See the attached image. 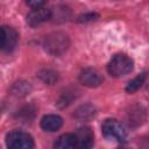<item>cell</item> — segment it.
Here are the masks:
<instances>
[{
	"label": "cell",
	"mask_w": 149,
	"mask_h": 149,
	"mask_svg": "<svg viewBox=\"0 0 149 149\" xmlns=\"http://www.w3.org/2000/svg\"><path fill=\"white\" fill-rule=\"evenodd\" d=\"M52 17V12L48 8H34L28 15H27V23L30 27H36L45 21H49Z\"/></svg>",
	"instance_id": "7"
},
{
	"label": "cell",
	"mask_w": 149,
	"mask_h": 149,
	"mask_svg": "<svg viewBox=\"0 0 149 149\" xmlns=\"http://www.w3.org/2000/svg\"><path fill=\"white\" fill-rule=\"evenodd\" d=\"M94 115H95V108L90 104L81 105L80 107H78L76 109V112L73 114V116L78 120H90Z\"/></svg>",
	"instance_id": "11"
},
{
	"label": "cell",
	"mask_w": 149,
	"mask_h": 149,
	"mask_svg": "<svg viewBox=\"0 0 149 149\" xmlns=\"http://www.w3.org/2000/svg\"><path fill=\"white\" fill-rule=\"evenodd\" d=\"M29 91H30L29 83H26V81L15 83L12 87V93L16 97H24L27 95V93H29Z\"/></svg>",
	"instance_id": "13"
},
{
	"label": "cell",
	"mask_w": 149,
	"mask_h": 149,
	"mask_svg": "<svg viewBox=\"0 0 149 149\" xmlns=\"http://www.w3.org/2000/svg\"><path fill=\"white\" fill-rule=\"evenodd\" d=\"M38 77H40L44 83H47V84H49V85H52V84L57 80L58 74H57V72H55V71H52V70L44 69V70H41V71L38 72Z\"/></svg>",
	"instance_id": "14"
},
{
	"label": "cell",
	"mask_w": 149,
	"mask_h": 149,
	"mask_svg": "<svg viewBox=\"0 0 149 149\" xmlns=\"http://www.w3.org/2000/svg\"><path fill=\"white\" fill-rule=\"evenodd\" d=\"M146 79H147V72L140 73V74L136 76L134 79H132V80L128 81V84H127V86H126V92H128V93H134L135 91H137V90L144 84Z\"/></svg>",
	"instance_id": "12"
},
{
	"label": "cell",
	"mask_w": 149,
	"mask_h": 149,
	"mask_svg": "<svg viewBox=\"0 0 149 149\" xmlns=\"http://www.w3.org/2000/svg\"><path fill=\"white\" fill-rule=\"evenodd\" d=\"M70 45L69 37L61 31H55L45 36L43 41V47L44 50L52 55V56H61L63 55Z\"/></svg>",
	"instance_id": "1"
},
{
	"label": "cell",
	"mask_w": 149,
	"mask_h": 149,
	"mask_svg": "<svg viewBox=\"0 0 149 149\" xmlns=\"http://www.w3.org/2000/svg\"><path fill=\"white\" fill-rule=\"evenodd\" d=\"M19 40L17 31L9 27V26H2L1 27V50L5 52H10L16 47Z\"/></svg>",
	"instance_id": "5"
},
{
	"label": "cell",
	"mask_w": 149,
	"mask_h": 149,
	"mask_svg": "<svg viewBox=\"0 0 149 149\" xmlns=\"http://www.w3.org/2000/svg\"><path fill=\"white\" fill-rule=\"evenodd\" d=\"M6 144L12 149H31L34 148L33 137L23 130H12L6 135Z\"/></svg>",
	"instance_id": "4"
},
{
	"label": "cell",
	"mask_w": 149,
	"mask_h": 149,
	"mask_svg": "<svg viewBox=\"0 0 149 149\" xmlns=\"http://www.w3.org/2000/svg\"><path fill=\"white\" fill-rule=\"evenodd\" d=\"M101 132L102 135L106 139L114 140L118 142H125L127 137L126 128L121 122H119L115 119H107L101 125Z\"/></svg>",
	"instance_id": "3"
},
{
	"label": "cell",
	"mask_w": 149,
	"mask_h": 149,
	"mask_svg": "<svg viewBox=\"0 0 149 149\" xmlns=\"http://www.w3.org/2000/svg\"><path fill=\"white\" fill-rule=\"evenodd\" d=\"M79 81L87 87H98L102 83V77L95 69L86 68L79 73Z\"/></svg>",
	"instance_id": "6"
},
{
	"label": "cell",
	"mask_w": 149,
	"mask_h": 149,
	"mask_svg": "<svg viewBox=\"0 0 149 149\" xmlns=\"http://www.w3.org/2000/svg\"><path fill=\"white\" fill-rule=\"evenodd\" d=\"M134 68L133 59L125 54L114 55L107 64V71L112 77L120 78L128 74Z\"/></svg>",
	"instance_id": "2"
},
{
	"label": "cell",
	"mask_w": 149,
	"mask_h": 149,
	"mask_svg": "<svg viewBox=\"0 0 149 149\" xmlns=\"http://www.w3.org/2000/svg\"><path fill=\"white\" fill-rule=\"evenodd\" d=\"M76 141H77V148L81 149H88L94 143V134L93 130L90 127H80L74 133Z\"/></svg>",
	"instance_id": "8"
},
{
	"label": "cell",
	"mask_w": 149,
	"mask_h": 149,
	"mask_svg": "<svg viewBox=\"0 0 149 149\" xmlns=\"http://www.w3.org/2000/svg\"><path fill=\"white\" fill-rule=\"evenodd\" d=\"M45 2H47V0H26V3L31 8H40Z\"/></svg>",
	"instance_id": "16"
},
{
	"label": "cell",
	"mask_w": 149,
	"mask_h": 149,
	"mask_svg": "<svg viewBox=\"0 0 149 149\" xmlns=\"http://www.w3.org/2000/svg\"><path fill=\"white\" fill-rule=\"evenodd\" d=\"M54 147L57 149H72L77 148V141L74 134H63L54 142Z\"/></svg>",
	"instance_id": "10"
},
{
	"label": "cell",
	"mask_w": 149,
	"mask_h": 149,
	"mask_svg": "<svg viewBox=\"0 0 149 149\" xmlns=\"http://www.w3.org/2000/svg\"><path fill=\"white\" fill-rule=\"evenodd\" d=\"M99 17V15L97 13H85L78 16V22H90V21H94Z\"/></svg>",
	"instance_id": "15"
},
{
	"label": "cell",
	"mask_w": 149,
	"mask_h": 149,
	"mask_svg": "<svg viewBox=\"0 0 149 149\" xmlns=\"http://www.w3.org/2000/svg\"><path fill=\"white\" fill-rule=\"evenodd\" d=\"M63 125V119L59 116V115H56V114H48V115H44L41 121H40V126L43 130L45 132H57Z\"/></svg>",
	"instance_id": "9"
}]
</instances>
